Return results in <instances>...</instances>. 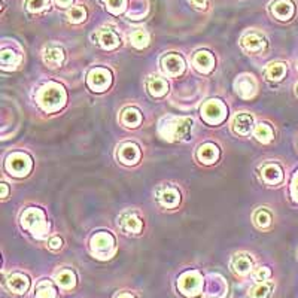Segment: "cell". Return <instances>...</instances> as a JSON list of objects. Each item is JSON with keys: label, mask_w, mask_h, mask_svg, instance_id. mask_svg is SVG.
<instances>
[{"label": "cell", "mask_w": 298, "mask_h": 298, "mask_svg": "<svg viewBox=\"0 0 298 298\" xmlns=\"http://www.w3.org/2000/svg\"><path fill=\"white\" fill-rule=\"evenodd\" d=\"M37 102L45 109L47 112H54L57 109H60L64 102H66V93L63 90V87L57 85V83H48L45 85L39 94H37Z\"/></svg>", "instance_id": "1"}, {"label": "cell", "mask_w": 298, "mask_h": 298, "mask_svg": "<svg viewBox=\"0 0 298 298\" xmlns=\"http://www.w3.org/2000/svg\"><path fill=\"white\" fill-rule=\"evenodd\" d=\"M21 225L24 228H27L28 231L36 236V237H44L47 236L48 233V224L45 221V215L40 209H34V207H30L27 209L23 217H21Z\"/></svg>", "instance_id": "2"}, {"label": "cell", "mask_w": 298, "mask_h": 298, "mask_svg": "<svg viewBox=\"0 0 298 298\" xmlns=\"http://www.w3.org/2000/svg\"><path fill=\"white\" fill-rule=\"evenodd\" d=\"M164 129L165 132H160L164 139H168V140L184 139L188 136L190 130L192 129V119L191 118H172V119H167V125L160 127V130H164Z\"/></svg>", "instance_id": "3"}, {"label": "cell", "mask_w": 298, "mask_h": 298, "mask_svg": "<svg viewBox=\"0 0 298 298\" xmlns=\"http://www.w3.org/2000/svg\"><path fill=\"white\" fill-rule=\"evenodd\" d=\"M91 249L96 257L106 260L115 250V240L108 233H99L91 239Z\"/></svg>", "instance_id": "4"}, {"label": "cell", "mask_w": 298, "mask_h": 298, "mask_svg": "<svg viewBox=\"0 0 298 298\" xmlns=\"http://www.w3.org/2000/svg\"><path fill=\"white\" fill-rule=\"evenodd\" d=\"M6 168L15 176H26L31 170V160L28 155L21 152L11 154L6 160Z\"/></svg>", "instance_id": "5"}, {"label": "cell", "mask_w": 298, "mask_h": 298, "mask_svg": "<svg viewBox=\"0 0 298 298\" xmlns=\"http://www.w3.org/2000/svg\"><path fill=\"white\" fill-rule=\"evenodd\" d=\"M201 116L209 124H219L227 116V109L219 100H210L203 105L201 108Z\"/></svg>", "instance_id": "6"}, {"label": "cell", "mask_w": 298, "mask_h": 298, "mask_svg": "<svg viewBox=\"0 0 298 298\" xmlns=\"http://www.w3.org/2000/svg\"><path fill=\"white\" fill-rule=\"evenodd\" d=\"M178 285L185 295H197L201 289V277L197 271H188L181 276Z\"/></svg>", "instance_id": "7"}, {"label": "cell", "mask_w": 298, "mask_h": 298, "mask_svg": "<svg viewBox=\"0 0 298 298\" xmlns=\"http://www.w3.org/2000/svg\"><path fill=\"white\" fill-rule=\"evenodd\" d=\"M110 82H112L110 72L106 69H93L88 75V87L97 93L108 90Z\"/></svg>", "instance_id": "8"}, {"label": "cell", "mask_w": 298, "mask_h": 298, "mask_svg": "<svg viewBox=\"0 0 298 298\" xmlns=\"http://www.w3.org/2000/svg\"><path fill=\"white\" fill-rule=\"evenodd\" d=\"M161 64H163V69L165 70V73L170 75V76H178L185 69V63H184L182 57L178 54L164 55L163 60H161Z\"/></svg>", "instance_id": "9"}, {"label": "cell", "mask_w": 298, "mask_h": 298, "mask_svg": "<svg viewBox=\"0 0 298 298\" xmlns=\"http://www.w3.org/2000/svg\"><path fill=\"white\" fill-rule=\"evenodd\" d=\"M271 12L276 18H279L282 21H288L294 17L295 8L291 0H276L271 5Z\"/></svg>", "instance_id": "10"}, {"label": "cell", "mask_w": 298, "mask_h": 298, "mask_svg": "<svg viewBox=\"0 0 298 298\" xmlns=\"http://www.w3.org/2000/svg\"><path fill=\"white\" fill-rule=\"evenodd\" d=\"M118 157L124 164L132 165L140 160V149L135 143H124L118 151Z\"/></svg>", "instance_id": "11"}, {"label": "cell", "mask_w": 298, "mask_h": 298, "mask_svg": "<svg viewBox=\"0 0 298 298\" xmlns=\"http://www.w3.org/2000/svg\"><path fill=\"white\" fill-rule=\"evenodd\" d=\"M158 201L163 204L164 207H176L181 201V194L179 191L172 188V187H164L157 192Z\"/></svg>", "instance_id": "12"}, {"label": "cell", "mask_w": 298, "mask_h": 298, "mask_svg": "<svg viewBox=\"0 0 298 298\" xmlns=\"http://www.w3.org/2000/svg\"><path fill=\"white\" fill-rule=\"evenodd\" d=\"M236 91L240 97L243 99H250L257 93V82L253 81L252 76H240L236 81Z\"/></svg>", "instance_id": "13"}, {"label": "cell", "mask_w": 298, "mask_h": 298, "mask_svg": "<svg viewBox=\"0 0 298 298\" xmlns=\"http://www.w3.org/2000/svg\"><path fill=\"white\" fill-rule=\"evenodd\" d=\"M252 127H253V118H252V115H249L246 112H242V113L236 115V118L233 121V130L237 135H249L250 130H252Z\"/></svg>", "instance_id": "14"}, {"label": "cell", "mask_w": 298, "mask_h": 298, "mask_svg": "<svg viewBox=\"0 0 298 298\" xmlns=\"http://www.w3.org/2000/svg\"><path fill=\"white\" fill-rule=\"evenodd\" d=\"M261 176H263V181L266 184H269V185H277L283 179V172H282V168L277 164H267V165L263 167Z\"/></svg>", "instance_id": "15"}, {"label": "cell", "mask_w": 298, "mask_h": 298, "mask_svg": "<svg viewBox=\"0 0 298 298\" xmlns=\"http://www.w3.org/2000/svg\"><path fill=\"white\" fill-rule=\"evenodd\" d=\"M242 45L247 53H260L266 48V39L258 33H249L242 39Z\"/></svg>", "instance_id": "16"}, {"label": "cell", "mask_w": 298, "mask_h": 298, "mask_svg": "<svg viewBox=\"0 0 298 298\" xmlns=\"http://www.w3.org/2000/svg\"><path fill=\"white\" fill-rule=\"evenodd\" d=\"M119 225L121 228L125 231V233H130V234H137L142 231V221L140 218L135 215V214H125L121 217V221H119Z\"/></svg>", "instance_id": "17"}, {"label": "cell", "mask_w": 298, "mask_h": 298, "mask_svg": "<svg viewBox=\"0 0 298 298\" xmlns=\"http://www.w3.org/2000/svg\"><path fill=\"white\" fill-rule=\"evenodd\" d=\"M8 286L11 291L17 292V294H24L30 286V280L27 279V276L15 273L12 276H9L8 279Z\"/></svg>", "instance_id": "18"}, {"label": "cell", "mask_w": 298, "mask_h": 298, "mask_svg": "<svg viewBox=\"0 0 298 298\" xmlns=\"http://www.w3.org/2000/svg\"><path fill=\"white\" fill-rule=\"evenodd\" d=\"M194 64L195 67L200 70V72H210L214 64H215V60H214V55L207 51H198L197 54L194 55Z\"/></svg>", "instance_id": "19"}, {"label": "cell", "mask_w": 298, "mask_h": 298, "mask_svg": "<svg viewBox=\"0 0 298 298\" xmlns=\"http://www.w3.org/2000/svg\"><path fill=\"white\" fill-rule=\"evenodd\" d=\"M197 157H198V160H200L201 163H215L218 160V157H219V151H218V148L215 145L206 143V145L200 146V149H198V152H197Z\"/></svg>", "instance_id": "20"}, {"label": "cell", "mask_w": 298, "mask_h": 298, "mask_svg": "<svg viewBox=\"0 0 298 298\" xmlns=\"http://www.w3.org/2000/svg\"><path fill=\"white\" fill-rule=\"evenodd\" d=\"M97 40L102 48L105 50H113L119 45V37L112 31V30H102L97 33Z\"/></svg>", "instance_id": "21"}, {"label": "cell", "mask_w": 298, "mask_h": 298, "mask_svg": "<svg viewBox=\"0 0 298 298\" xmlns=\"http://www.w3.org/2000/svg\"><path fill=\"white\" fill-rule=\"evenodd\" d=\"M231 267H233V270L236 271V273H239V274H246L252 269V260L246 253L234 255L233 261H231Z\"/></svg>", "instance_id": "22"}, {"label": "cell", "mask_w": 298, "mask_h": 298, "mask_svg": "<svg viewBox=\"0 0 298 298\" xmlns=\"http://www.w3.org/2000/svg\"><path fill=\"white\" fill-rule=\"evenodd\" d=\"M44 60L48 66L51 67H58L64 63V51L58 47H51L45 51Z\"/></svg>", "instance_id": "23"}, {"label": "cell", "mask_w": 298, "mask_h": 298, "mask_svg": "<svg viewBox=\"0 0 298 298\" xmlns=\"http://www.w3.org/2000/svg\"><path fill=\"white\" fill-rule=\"evenodd\" d=\"M148 90H149V93L154 97H161V96H164L167 93L168 85H167V82L164 81V79L155 76V78H149V81H148Z\"/></svg>", "instance_id": "24"}, {"label": "cell", "mask_w": 298, "mask_h": 298, "mask_svg": "<svg viewBox=\"0 0 298 298\" xmlns=\"http://www.w3.org/2000/svg\"><path fill=\"white\" fill-rule=\"evenodd\" d=\"M121 121L124 125L127 127H137L142 121V116H140V112L135 108H127L124 109L122 115H121Z\"/></svg>", "instance_id": "25"}, {"label": "cell", "mask_w": 298, "mask_h": 298, "mask_svg": "<svg viewBox=\"0 0 298 298\" xmlns=\"http://www.w3.org/2000/svg\"><path fill=\"white\" fill-rule=\"evenodd\" d=\"M55 280H57V283H58L61 288H64V289H70V288H73L75 283H76V277H75L73 271L70 270L60 271V273L57 274Z\"/></svg>", "instance_id": "26"}, {"label": "cell", "mask_w": 298, "mask_h": 298, "mask_svg": "<svg viewBox=\"0 0 298 298\" xmlns=\"http://www.w3.org/2000/svg\"><path fill=\"white\" fill-rule=\"evenodd\" d=\"M285 72H286V66L283 63H271L266 70V75L271 81H280Z\"/></svg>", "instance_id": "27"}, {"label": "cell", "mask_w": 298, "mask_h": 298, "mask_svg": "<svg viewBox=\"0 0 298 298\" xmlns=\"http://www.w3.org/2000/svg\"><path fill=\"white\" fill-rule=\"evenodd\" d=\"M253 135H255V137L260 142L269 143V142H271V139H273V130H271L267 124H258L255 127V130H253Z\"/></svg>", "instance_id": "28"}, {"label": "cell", "mask_w": 298, "mask_h": 298, "mask_svg": "<svg viewBox=\"0 0 298 298\" xmlns=\"http://www.w3.org/2000/svg\"><path fill=\"white\" fill-rule=\"evenodd\" d=\"M271 289H273V283H267V282H263L261 285L255 286L250 289L249 292V297L250 298H267L270 297Z\"/></svg>", "instance_id": "29"}, {"label": "cell", "mask_w": 298, "mask_h": 298, "mask_svg": "<svg viewBox=\"0 0 298 298\" xmlns=\"http://www.w3.org/2000/svg\"><path fill=\"white\" fill-rule=\"evenodd\" d=\"M130 40L136 48H145L149 44V34L143 30H136L130 34Z\"/></svg>", "instance_id": "30"}, {"label": "cell", "mask_w": 298, "mask_h": 298, "mask_svg": "<svg viewBox=\"0 0 298 298\" xmlns=\"http://www.w3.org/2000/svg\"><path fill=\"white\" fill-rule=\"evenodd\" d=\"M67 18H69L70 23H75V24L82 23L87 18V11H85L83 6H73L72 9H69Z\"/></svg>", "instance_id": "31"}, {"label": "cell", "mask_w": 298, "mask_h": 298, "mask_svg": "<svg viewBox=\"0 0 298 298\" xmlns=\"http://www.w3.org/2000/svg\"><path fill=\"white\" fill-rule=\"evenodd\" d=\"M0 60H2L3 67H12V69H14V67L20 63V57L15 54L14 51H9V50L2 51V54H0Z\"/></svg>", "instance_id": "32"}, {"label": "cell", "mask_w": 298, "mask_h": 298, "mask_svg": "<svg viewBox=\"0 0 298 298\" xmlns=\"http://www.w3.org/2000/svg\"><path fill=\"white\" fill-rule=\"evenodd\" d=\"M36 298H57V292L51 286V283L42 282V283H39V286L36 289Z\"/></svg>", "instance_id": "33"}, {"label": "cell", "mask_w": 298, "mask_h": 298, "mask_svg": "<svg viewBox=\"0 0 298 298\" xmlns=\"http://www.w3.org/2000/svg\"><path fill=\"white\" fill-rule=\"evenodd\" d=\"M253 221H255L257 227H260V228H267L271 224V215L266 210V209H260V210L255 214Z\"/></svg>", "instance_id": "34"}, {"label": "cell", "mask_w": 298, "mask_h": 298, "mask_svg": "<svg viewBox=\"0 0 298 298\" xmlns=\"http://www.w3.org/2000/svg\"><path fill=\"white\" fill-rule=\"evenodd\" d=\"M26 6L30 12H40L50 6V0H27Z\"/></svg>", "instance_id": "35"}, {"label": "cell", "mask_w": 298, "mask_h": 298, "mask_svg": "<svg viewBox=\"0 0 298 298\" xmlns=\"http://www.w3.org/2000/svg\"><path fill=\"white\" fill-rule=\"evenodd\" d=\"M108 9L112 14H121L125 8V0H106Z\"/></svg>", "instance_id": "36"}, {"label": "cell", "mask_w": 298, "mask_h": 298, "mask_svg": "<svg viewBox=\"0 0 298 298\" xmlns=\"http://www.w3.org/2000/svg\"><path fill=\"white\" fill-rule=\"evenodd\" d=\"M270 270L267 267H261V269H258V270L253 273V279L258 280V282H266L270 277Z\"/></svg>", "instance_id": "37"}, {"label": "cell", "mask_w": 298, "mask_h": 298, "mask_svg": "<svg viewBox=\"0 0 298 298\" xmlns=\"http://www.w3.org/2000/svg\"><path fill=\"white\" fill-rule=\"evenodd\" d=\"M61 244H63V242H61V239H60V237H53V239L48 242V247H50V249H53V250H57V249H60V247H61Z\"/></svg>", "instance_id": "38"}, {"label": "cell", "mask_w": 298, "mask_h": 298, "mask_svg": "<svg viewBox=\"0 0 298 298\" xmlns=\"http://www.w3.org/2000/svg\"><path fill=\"white\" fill-rule=\"evenodd\" d=\"M192 6H195V8H198V9H206L207 8V3H209V0H188Z\"/></svg>", "instance_id": "39"}, {"label": "cell", "mask_w": 298, "mask_h": 298, "mask_svg": "<svg viewBox=\"0 0 298 298\" xmlns=\"http://www.w3.org/2000/svg\"><path fill=\"white\" fill-rule=\"evenodd\" d=\"M292 195H294L295 200H298V173L295 175L294 182H292Z\"/></svg>", "instance_id": "40"}, {"label": "cell", "mask_w": 298, "mask_h": 298, "mask_svg": "<svg viewBox=\"0 0 298 298\" xmlns=\"http://www.w3.org/2000/svg\"><path fill=\"white\" fill-rule=\"evenodd\" d=\"M60 6H69L73 0H55Z\"/></svg>", "instance_id": "41"}, {"label": "cell", "mask_w": 298, "mask_h": 298, "mask_svg": "<svg viewBox=\"0 0 298 298\" xmlns=\"http://www.w3.org/2000/svg\"><path fill=\"white\" fill-rule=\"evenodd\" d=\"M2 190H3L2 197H3V198H6V197H8V185H6V184H2Z\"/></svg>", "instance_id": "42"}, {"label": "cell", "mask_w": 298, "mask_h": 298, "mask_svg": "<svg viewBox=\"0 0 298 298\" xmlns=\"http://www.w3.org/2000/svg\"><path fill=\"white\" fill-rule=\"evenodd\" d=\"M116 298H135L132 294H121V295H118Z\"/></svg>", "instance_id": "43"}]
</instances>
